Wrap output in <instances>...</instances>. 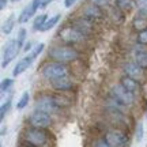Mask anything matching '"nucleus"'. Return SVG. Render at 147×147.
<instances>
[{
    "label": "nucleus",
    "instance_id": "f257e3e1",
    "mask_svg": "<svg viewBox=\"0 0 147 147\" xmlns=\"http://www.w3.org/2000/svg\"><path fill=\"white\" fill-rule=\"evenodd\" d=\"M49 57L56 60L59 63H65V61H72L79 57V53L72 49V48L67 47H56L52 48L49 51Z\"/></svg>",
    "mask_w": 147,
    "mask_h": 147
},
{
    "label": "nucleus",
    "instance_id": "f03ea898",
    "mask_svg": "<svg viewBox=\"0 0 147 147\" xmlns=\"http://www.w3.org/2000/svg\"><path fill=\"white\" fill-rule=\"evenodd\" d=\"M25 139L29 143H32L33 146H44L48 140V136H47V132L44 131L42 128L34 127V128H30V129L26 131Z\"/></svg>",
    "mask_w": 147,
    "mask_h": 147
},
{
    "label": "nucleus",
    "instance_id": "7ed1b4c3",
    "mask_svg": "<svg viewBox=\"0 0 147 147\" xmlns=\"http://www.w3.org/2000/svg\"><path fill=\"white\" fill-rule=\"evenodd\" d=\"M42 75L49 80H53V79H57L60 76L67 75V68L59 61L57 63H49L42 68Z\"/></svg>",
    "mask_w": 147,
    "mask_h": 147
},
{
    "label": "nucleus",
    "instance_id": "20e7f679",
    "mask_svg": "<svg viewBox=\"0 0 147 147\" xmlns=\"http://www.w3.org/2000/svg\"><path fill=\"white\" fill-rule=\"evenodd\" d=\"M112 95L115 98L116 102H119L120 105H131L134 102V93L128 91L124 86H115L112 89Z\"/></svg>",
    "mask_w": 147,
    "mask_h": 147
},
{
    "label": "nucleus",
    "instance_id": "39448f33",
    "mask_svg": "<svg viewBox=\"0 0 147 147\" xmlns=\"http://www.w3.org/2000/svg\"><path fill=\"white\" fill-rule=\"evenodd\" d=\"M60 105L56 101V97H51V95H44L41 98H38L36 102V110H42L47 113H53L57 112Z\"/></svg>",
    "mask_w": 147,
    "mask_h": 147
},
{
    "label": "nucleus",
    "instance_id": "423d86ee",
    "mask_svg": "<svg viewBox=\"0 0 147 147\" xmlns=\"http://www.w3.org/2000/svg\"><path fill=\"white\" fill-rule=\"evenodd\" d=\"M19 49H21V45L18 44V41L11 40V41L7 42V45H5V48H4V53H3V61H1V67H3V68H5V67L16 57Z\"/></svg>",
    "mask_w": 147,
    "mask_h": 147
},
{
    "label": "nucleus",
    "instance_id": "0eeeda50",
    "mask_svg": "<svg viewBox=\"0 0 147 147\" xmlns=\"http://www.w3.org/2000/svg\"><path fill=\"white\" fill-rule=\"evenodd\" d=\"M60 37L61 40L69 44H75V42H80L84 38V34L80 30H78L75 26H68L64 27L63 30H60Z\"/></svg>",
    "mask_w": 147,
    "mask_h": 147
},
{
    "label": "nucleus",
    "instance_id": "6e6552de",
    "mask_svg": "<svg viewBox=\"0 0 147 147\" xmlns=\"http://www.w3.org/2000/svg\"><path fill=\"white\" fill-rule=\"evenodd\" d=\"M106 142L112 147H125L128 144V136L121 131H110L106 134Z\"/></svg>",
    "mask_w": 147,
    "mask_h": 147
},
{
    "label": "nucleus",
    "instance_id": "1a4fd4ad",
    "mask_svg": "<svg viewBox=\"0 0 147 147\" xmlns=\"http://www.w3.org/2000/svg\"><path fill=\"white\" fill-rule=\"evenodd\" d=\"M30 123L33 127L45 128V127L52 124V117H51V113L42 112V110H36L30 117Z\"/></svg>",
    "mask_w": 147,
    "mask_h": 147
},
{
    "label": "nucleus",
    "instance_id": "9d476101",
    "mask_svg": "<svg viewBox=\"0 0 147 147\" xmlns=\"http://www.w3.org/2000/svg\"><path fill=\"white\" fill-rule=\"evenodd\" d=\"M124 72L131 76V78L136 79L138 82H142L146 78V71L142 65H139L138 63H128L124 65Z\"/></svg>",
    "mask_w": 147,
    "mask_h": 147
},
{
    "label": "nucleus",
    "instance_id": "9b49d317",
    "mask_svg": "<svg viewBox=\"0 0 147 147\" xmlns=\"http://www.w3.org/2000/svg\"><path fill=\"white\" fill-rule=\"evenodd\" d=\"M52 86L55 87L56 90H61V91H65V90H71L72 89V80L64 75V76H60L57 79H53L52 80Z\"/></svg>",
    "mask_w": 147,
    "mask_h": 147
},
{
    "label": "nucleus",
    "instance_id": "f8f14e48",
    "mask_svg": "<svg viewBox=\"0 0 147 147\" xmlns=\"http://www.w3.org/2000/svg\"><path fill=\"white\" fill-rule=\"evenodd\" d=\"M33 60H34V59H33L32 56H27V57L22 59L21 61H18V64L15 65V68L12 71V75H14V76H18V75H21L22 72H25V71L32 65Z\"/></svg>",
    "mask_w": 147,
    "mask_h": 147
},
{
    "label": "nucleus",
    "instance_id": "ddd939ff",
    "mask_svg": "<svg viewBox=\"0 0 147 147\" xmlns=\"http://www.w3.org/2000/svg\"><path fill=\"white\" fill-rule=\"evenodd\" d=\"M37 10H38V8H37L36 4L32 1L30 4L26 5V7L23 8V11L21 12V15H19V18H18V22H19V23H25V22H27L33 15H34V14H36Z\"/></svg>",
    "mask_w": 147,
    "mask_h": 147
},
{
    "label": "nucleus",
    "instance_id": "4468645a",
    "mask_svg": "<svg viewBox=\"0 0 147 147\" xmlns=\"http://www.w3.org/2000/svg\"><path fill=\"white\" fill-rule=\"evenodd\" d=\"M120 84L124 86V87H125L128 91H131V93H136L138 90H139V82H138L136 79L128 76V75L124 76V78H121Z\"/></svg>",
    "mask_w": 147,
    "mask_h": 147
},
{
    "label": "nucleus",
    "instance_id": "2eb2a0df",
    "mask_svg": "<svg viewBox=\"0 0 147 147\" xmlns=\"http://www.w3.org/2000/svg\"><path fill=\"white\" fill-rule=\"evenodd\" d=\"M102 16V11L100 10L98 5H89L84 8V18L86 19H90V21H94V19H98Z\"/></svg>",
    "mask_w": 147,
    "mask_h": 147
},
{
    "label": "nucleus",
    "instance_id": "dca6fc26",
    "mask_svg": "<svg viewBox=\"0 0 147 147\" xmlns=\"http://www.w3.org/2000/svg\"><path fill=\"white\" fill-rule=\"evenodd\" d=\"M135 61L143 68H147V51L146 49H136L135 51Z\"/></svg>",
    "mask_w": 147,
    "mask_h": 147
},
{
    "label": "nucleus",
    "instance_id": "f3484780",
    "mask_svg": "<svg viewBox=\"0 0 147 147\" xmlns=\"http://www.w3.org/2000/svg\"><path fill=\"white\" fill-rule=\"evenodd\" d=\"M134 29L138 30V32H143V30H146L147 29V15H140L135 18L134 19Z\"/></svg>",
    "mask_w": 147,
    "mask_h": 147
},
{
    "label": "nucleus",
    "instance_id": "a211bd4d",
    "mask_svg": "<svg viewBox=\"0 0 147 147\" xmlns=\"http://www.w3.org/2000/svg\"><path fill=\"white\" fill-rule=\"evenodd\" d=\"M60 21V15H55V16H52L51 19H48L45 23H44V26L41 27V32H47V30H49V29H52L57 22Z\"/></svg>",
    "mask_w": 147,
    "mask_h": 147
},
{
    "label": "nucleus",
    "instance_id": "6ab92c4d",
    "mask_svg": "<svg viewBox=\"0 0 147 147\" xmlns=\"http://www.w3.org/2000/svg\"><path fill=\"white\" fill-rule=\"evenodd\" d=\"M132 1L131 0H117V7L124 12H129L132 10Z\"/></svg>",
    "mask_w": 147,
    "mask_h": 147
},
{
    "label": "nucleus",
    "instance_id": "aec40b11",
    "mask_svg": "<svg viewBox=\"0 0 147 147\" xmlns=\"http://www.w3.org/2000/svg\"><path fill=\"white\" fill-rule=\"evenodd\" d=\"M47 22V15H40L36 18V21L33 23V29L34 30H41V27L44 26V23Z\"/></svg>",
    "mask_w": 147,
    "mask_h": 147
},
{
    "label": "nucleus",
    "instance_id": "412c9836",
    "mask_svg": "<svg viewBox=\"0 0 147 147\" xmlns=\"http://www.w3.org/2000/svg\"><path fill=\"white\" fill-rule=\"evenodd\" d=\"M12 27H14V16H10V18L5 21L4 25H3L1 30H3L4 34H10L11 30H12Z\"/></svg>",
    "mask_w": 147,
    "mask_h": 147
},
{
    "label": "nucleus",
    "instance_id": "4be33fe9",
    "mask_svg": "<svg viewBox=\"0 0 147 147\" xmlns=\"http://www.w3.org/2000/svg\"><path fill=\"white\" fill-rule=\"evenodd\" d=\"M29 93H23L21 97V100L18 101V104H16V108L18 109H23V108H26V105L29 104Z\"/></svg>",
    "mask_w": 147,
    "mask_h": 147
},
{
    "label": "nucleus",
    "instance_id": "5701e85b",
    "mask_svg": "<svg viewBox=\"0 0 147 147\" xmlns=\"http://www.w3.org/2000/svg\"><path fill=\"white\" fill-rule=\"evenodd\" d=\"M10 106H11V100H8L7 102H4L3 105H1V109H0V119L3 120L7 115V112L10 110Z\"/></svg>",
    "mask_w": 147,
    "mask_h": 147
},
{
    "label": "nucleus",
    "instance_id": "b1692460",
    "mask_svg": "<svg viewBox=\"0 0 147 147\" xmlns=\"http://www.w3.org/2000/svg\"><path fill=\"white\" fill-rule=\"evenodd\" d=\"M136 4H138L139 11H140V14L147 15V0H138Z\"/></svg>",
    "mask_w": 147,
    "mask_h": 147
},
{
    "label": "nucleus",
    "instance_id": "393cba45",
    "mask_svg": "<svg viewBox=\"0 0 147 147\" xmlns=\"http://www.w3.org/2000/svg\"><path fill=\"white\" fill-rule=\"evenodd\" d=\"M138 42L142 44V45H146L147 44V29L143 30V32H139V34H138Z\"/></svg>",
    "mask_w": 147,
    "mask_h": 147
},
{
    "label": "nucleus",
    "instance_id": "a878e982",
    "mask_svg": "<svg viewBox=\"0 0 147 147\" xmlns=\"http://www.w3.org/2000/svg\"><path fill=\"white\" fill-rule=\"evenodd\" d=\"M44 47H45L44 44H38V45H37V47L34 48V49H33V52L30 53V56H32L33 59H36L37 56H38V55H40V53H41L42 51H44Z\"/></svg>",
    "mask_w": 147,
    "mask_h": 147
},
{
    "label": "nucleus",
    "instance_id": "bb28decb",
    "mask_svg": "<svg viewBox=\"0 0 147 147\" xmlns=\"http://www.w3.org/2000/svg\"><path fill=\"white\" fill-rule=\"evenodd\" d=\"M12 83H14L12 79H4V80L1 82V93H5V91L12 86Z\"/></svg>",
    "mask_w": 147,
    "mask_h": 147
},
{
    "label": "nucleus",
    "instance_id": "cd10ccee",
    "mask_svg": "<svg viewBox=\"0 0 147 147\" xmlns=\"http://www.w3.org/2000/svg\"><path fill=\"white\" fill-rule=\"evenodd\" d=\"M25 38H26V30H25V29H21V30H19V34H18V40H16L21 47H22V44H23V41H25Z\"/></svg>",
    "mask_w": 147,
    "mask_h": 147
},
{
    "label": "nucleus",
    "instance_id": "c85d7f7f",
    "mask_svg": "<svg viewBox=\"0 0 147 147\" xmlns=\"http://www.w3.org/2000/svg\"><path fill=\"white\" fill-rule=\"evenodd\" d=\"M94 147H112L109 143L106 142V139H100L94 143Z\"/></svg>",
    "mask_w": 147,
    "mask_h": 147
},
{
    "label": "nucleus",
    "instance_id": "c756f323",
    "mask_svg": "<svg viewBox=\"0 0 147 147\" xmlns=\"http://www.w3.org/2000/svg\"><path fill=\"white\" fill-rule=\"evenodd\" d=\"M91 3L95 5H98V7H102V5H106L109 3V0H91Z\"/></svg>",
    "mask_w": 147,
    "mask_h": 147
},
{
    "label": "nucleus",
    "instance_id": "7c9ffc66",
    "mask_svg": "<svg viewBox=\"0 0 147 147\" xmlns=\"http://www.w3.org/2000/svg\"><path fill=\"white\" fill-rule=\"evenodd\" d=\"M142 124H138V134H136V139L138 140H142Z\"/></svg>",
    "mask_w": 147,
    "mask_h": 147
},
{
    "label": "nucleus",
    "instance_id": "2f4dec72",
    "mask_svg": "<svg viewBox=\"0 0 147 147\" xmlns=\"http://www.w3.org/2000/svg\"><path fill=\"white\" fill-rule=\"evenodd\" d=\"M75 1H76V0H65V1H64V4H65V7H71Z\"/></svg>",
    "mask_w": 147,
    "mask_h": 147
},
{
    "label": "nucleus",
    "instance_id": "473e14b6",
    "mask_svg": "<svg viewBox=\"0 0 147 147\" xmlns=\"http://www.w3.org/2000/svg\"><path fill=\"white\" fill-rule=\"evenodd\" d=\"M5 4H7V0H0V8H1V10L5 7Z\"/></svg>",
    "mask_w": 147,
    "mask_h": 147
},
{
    "label": "nucleus",
    "instance_id": "72a5a7b5",
    "mask_svg": "<svg viewBox=\"0 0 147 147\" xmlns=\"http://www.w3.org/2000/svg\"><path fill=\"white\" fill-rule=\"evenodd\" d=\"M30 49H32V44H30V42H27L26 47H25V51L27 52V51H30Z\"/></svg>",
    "mask_w": 147,
    "mask_h": 147
},
{
    "label": "nucleus",
    "instance_id": "f704fd0d",
    "mask_svg": "<svg viewBox=\"0 0 147 147\" xmlns=\"http://www.w3.org/2000/svg\"><path fill=\"white\" fill-rule=\"evenodd\" d=\"M11 1H19V0H11Z\"/></svg>",
    "mask_w": 147,
    "mask_h": 147
},
{
    "label": "nucleus",
    "instance_id": "c9c22d12",
    "mask_svg": "<svg viewBox=\"0 0 147 147\" xmlns=\"http://www.w3.org/2000/svg\"><path fill=\"white\" fill-rule=\"evenodd\" d=\"M30 147H33V146H30Z\"/></svg>",
    "mask_w": 147,
    "mask_h": 147
},
{
    "label": "nucleus",
    "instance_id": "e433bc0d",
    "mask_svg": "<svg viewBox=\"0 0 147 147\" xmlns=\"http://www.w3.org/2000/svg\"><path fill=\"white\" fill-rule=\"evenodd\" d=\"M52 1H53V0H52Z\"/></svg>",
    "mask_w": 147,
    "mask_h": 147
}]
</instances>
